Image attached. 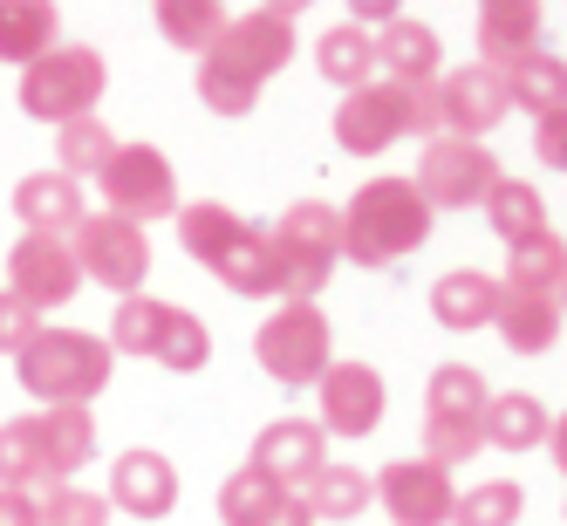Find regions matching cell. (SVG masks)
<instances>
[{
  "instance_id": "30bf717a",
  "label": "cell",
  "mask_w": 567,
  "mask_h": 526,
  "mask_svg": "<svg viewBox=\"0 0 567 526\" xmlns=\"http://www.w3.org/2000/svg\"><path fill=\"white\" fill-rule=\"evenodd\" d=\"M329 349H336V329H329V314H321V301H280L254 329V362L288 390L321 383V370L336 362Z\"/></svg>"
},
{
  "instance_id": "e0dca14e",
  "label": "cell",
  "mask_w": 567,
  "mask_h": 526,
  "mask_svg": "<svg viewBox=\"0 0 567 526\" xmlns=\"http://www.w3.org/2000/svg\"><path fill=\"white\" fill-rule=\"evenodd\" d=\"M247 465L267 472L274 485H288V493H308V485L321 478V465H329V431H321L315 417H274L254 437Z\"/></svg>"
},
{
  "instance_id": "ffe728a7",
  "label": "cell",
  "mask_w": 567,
  "mask_h": 526,
  "mask_svg": "<svg viewBox=\"0 0 567 526\" xmlns=\"http://www.w3.org/2000/svg\"><path fill=\"white\" fill-rule=\"evenodd\" d=\"M219 519H226V526H315L308 499L288 493V485H274V478L254 472V465H239V472L219 485Z\"/></svg>"
},
{
  "instance_id": "7402d4cb",
  "label": "cell",
  "mask_w": 567,
  "mask_h": 526,
  "mask_svg": "<svg viewBox=\"0 0 567 526\" xmlns=\"http://www.w3.org/2000/svg\"><path fill=\"white\" fill-rule=\"evenodd\" d=\"M540 49L547 42H540V8L534 0H485L478 8V69L506 75V69H519Z\"/></svg>"
},
{
  "instance_id": "83f0119b",
  "label": "cell",
  "mask_w": 567,
  "mask_h": 526,
  "mask_svg": "<svg viewBox=\"0 0 567 526\" xmlns=\"http://www.w3.org/2000/svg\"><path fill=\"white\" fill-rule=\"evenodd\" d=\"M547 403L526 396V390H493L485 396V444H499V452H534L547 444Z\"/></svg>"
},
{
  "instance_id": "f546056e",
  "label": "cell",
  "mask_w": 567,
  "mask_h": 526,
  "mask_svg": "<svg viewBox=\"0 0 567 526\" xmlns=\"http://www.w3.org/2000/svg\"><path fill=\"white\" fill-rule=\"evenodd\" d=\"M485 226H493L506 247H519V239L547 233V198H540V185H526V178H499L493 192H485Z\"/></svg>"
},
{
  "instance_id": "4316f807",
  "label": "cell",
  "mask_w": 567,
  "mask_h": 526,
  "mask_svg": "<svg viewBox=\"0 0 567 526\" xmlns=\"http://www.w3.org/2000/svg\"><path fill=\"white\" fill-rule=\"evenodd\" d=\"M315 69H321V83H342L362 90V83H377V34H362L355 21H336V28H321V42H315Z\"/></svg>"
},
{
  "instance_id": "ba28073f",
  "label": "cell",
  "mask_w": 567,
  "mask_h": 526,
  "mask_svg": "<svg viewBox=\"0 0 567 526\" xmlns=\"http://www.w3.org/2000/svg\"><path fill=\"white\" fill-rule=\"evenodd\" d=\"M274 239V274H280V301H315L342 267V213L321 198H295Z\"/></svg>"
},
{
  "instance_id": "603a6c76",
  "label": "cell",
  "mask_w": 567,
  "mask_h": 526,
  "mask_svg": "<svg viewBox=\"0 0 567 526\" xmlns=\"http://www.w3.org/2000/svg\"><path fill=\"white\" fill-rule=\"evenodd\" d=\"M560 301L540 295V288H513V280H499V308H493V329L506 336L513 355H547L560 342Z\"/></svg>"
},
{
  "instance_id": "60d3db41",
  "label": "cell",
  "mask_w": 567,
  "mask_h": 526,
  "mask_svg": "<svg viewBox=\"0 0 567 526\" xmlns=\"http://www.w3.org/2000/svg\"><path fill=\"white\" fill-rule=\"evenodd\" d=\"M547 452H554V465L567 472V411H560V417L547 424Z\"/></svg>"
},
{
  "instance_id": "6da1fadb",
  "label": "cell",
  "mask_w": 567,
  "mask_h": 526,
  "mask_svg": "<svg viewBox=\"0 0 567 526\" xmlns=\"http://www.w3.org/2000/svg\"><path fill=\"white\" fill-rule=\"evenodd\" d=\"M295 62V8H254L219 28V42L198 55L192 90L213 116H254L260 90Z\"/></svg>"
},
{
  "instance_id": "836d02e7",
  "label": "cell",
  "mask_w": 567,
  "mask_h": 526,
  "mask_svg": "<svg viewBox=\"0 0 567 526\" xmlns=\"http://www.w3.org/2000/svg\"><path fill=\"white\" fill-rule=\"evenodd\" d=\"M560 274H567V239H560L554 226L534 233V239H519V247H506V280H513V288H540V295H554Z\"/></svg>"
},
{
  "instance_id": "f35d334b",
  "label": "cell",
  "mask_w": 567,
  "mask_h": 526,
  "mask_svg": "<svg viewBox=\"0 0 567 526\" xmlns=\"http://www.w3.org/2000/svg\"><path fill=\"white\" fill-rule=\"evenodd\" d=\"M534 157L547 172H567V110H554V116L534 124Z\"/></svg>"
},
{
  "instance_id": "cb8c5ba5",
  "label": "cell",
  "mask_w": 567,
  "mask_h": 526,
  "mask_svg": "<svg viewBox=\"0 0 567 526\" xmlns=\"http://www.w3.org/2000/svg\"><path fill=\"white\" fill-rule=\"evenodd\" d=\"M14 213H21V226H28V233H62V239L90 219L83 185L62 178V172H28V178L14 185Z\"/></svg>"
},
{
  "instance_id": "f1b7e54d",
  "label": "cell",
  "mask_w": 567,
  "mask_h": 526,
  "mask_svg": "<svg viewBox=\"0 0 567 526\" xmlns=\"http://www.w3.org/2000/svg\"><path fill=\"white\" fill-rule=\"evenodd\" d=\"M506 103L526 110L534 124L554 116V110H567V62L554 49H540V55H526L519 69H506Z\"/></svg>"
},
{
  "instance_id": "1f68e13d",
  "label": "cell",
  "mask_w": 567,
  "mask_h": 526,
  "mask_svg": "<svg viewBox=\"0 0 567 526\" xmlns=\"http://www.w3.org/2000/svg\"><path fill=\"white\" fill-rule=\"evenodd\" d=\"M157 34H165L172 49H185V55H206L213 42H219V28L233 21L219 0H157Z\"/></svg>"
},
{
  "instance_id": "5b68a950",
  "label": "cell",
  "mask_w": 567,
  "mask_h": 526,
  "mask_svg": "<svg viewBox=\"0 0 567 526\" xmlns=\"http://www.w3.org/2000/svg\"><path fill=\"white\" fill-rule=\"evenodd\" d=\"M103 342L116 355H144V362H157V370H172V377H198L213 362V329L192 308L157 301V295L116 301V321H110Z\"/></svg>"
},
{
  "instance_id": "3957f363",
  "label": "cell",
  "mask_w": 567,
  "mask_h": 526,
  "mask_svg": "<svg viewBox=\"0 0 567 526\" xmlns=\"http://www.w3.org/2000/svg\"><path fill=\"white\" fill-rule=\"evenodd\" d=\"M424 239H431V206L417 198L411 178H370L342 206V260L370 267V274L411 260Z\"/></svg>"
},
{
  "instance_id": "74e56055",
  "label": "cell",
  "mask_w": 567,
  "mask_h": 526,
  "mask_svg": "<svg viewBox=\"0 0 567 526\" xmlns=\"http://www.w3.org/2000/svg\"><path fill=\"white\" fill-rule=\"evenodd\" d=\"M34 336H42V314H34L21 295H8V288H0V355H21Z\"/></svg>"
},
{
  "instance_id": "ab89813d",
  "label": "cell",
  "mask_w": 567,
  "mask_h": 526,
  "mask_svg": "<svg viewBox=\"0 0 567 526\" xmlns=\"http://www.w3.org/2000/svg\"><path fill=\"white\" fill-rule=\"evenodd\" d=\"M0 526H42V499H34V493H14V485H0Z\"/></svg>"
},
{
  "instance_id": "d590c367",
  "label": "cell",
  "mask_w": 567,
  "mask_h": 526,
  "mask_svg": "<svg viewBox=\"0 0 567 526\" xmlns=\"http://www.w3.org/2000/svg\"><path fill=\"white\" fill-rule=\"evenodd\" d=\"M519 513H526V493L513 478H485L452 499V526H519Z\"/></svg>"
},
{
  "instance_id": "9c48e42d",
  "label": "cell",
  "mask_w": 567,
  "mask_h": 526,
  "mask_svg": "<svg viewBox=\"0 0 567 526\" xmlns=\"http://www.w3.org/2000/svg\"><path fill=\"white\" fill-rule=\"evenodd\" d=\"M485 444V377L472 362H437L424 383V458L452 472Z\"/></svg>"
},
{
  "instance_id": "4fadbf2b",
  "label": "cell",
  "mask_w": 567,
  "mask_h": 526,
  "mask_svg": "<svg viewBox=\"0 0 567 526\" xmlns=\"http://www.w3.org/2000/svg\"><path fill=\"white\" fill-rule=\"evenodd\" d=\"M69 247H75L83 280H103L116 301L144 295V280H151V239H144V226L116 219V213H90L83 226L69 233Z\"/></svg>"
},
{
  "instance_id": "8992f818",
  "label": "cell",
  "mask_w": 567,
  "mask_h": 526,
  "mask_svg": "<svg viewBox=\"0 0 567 526\" xmlns=\"http://www.w3.org/2000/svg\"><path fill=\"white\" fill-rule=\"evenodd\" d=\"M403 137H437V90H403V83H362L336 103V144L349 157H383Z\"/></svg>"
},
{
  "instance_id": "484cf974",
  "label": "cell",
  "mask_w": 567,
  "mask_h": 526,
  "mask_svg": "<svg viewBox=\"0 0 567 526\" xmlns=\"http://www.w3.org/2000/svg\"><path fill=\"white\" fill-rule=\"evenodd\" d=\"M62 42V14L49 8V0H0V62H42L49 49Z\"/></svg>"
},
{
  "instance_id": "8d00e7d4",
  "label": "cell",
  "mask_w": 567,
  "mask_h": 526,
  "mask_svg": "<svg viewBox=\"0 0 567 526\" xmlns=\"http://www.w3.org/2000/svg\"><path fill=\"white\" fill-rule=\"evenodd\" d=\"M42 526H110V499L103 493H90V485H42Z\"/></svg>"
},
{
  "instance_id": "4dcf8cb0",
  "label": "cell",
  "mask_w": 567,
  "mask_h": 526,
  "mask_svg": "<svg viewBox=\"0 0 567 526\" xmlns=\"http://www.w3.org/2000/svg\"><path fill=\"white\" fill-rule=\"evenodd\" d=\"M0 485H14V493H34V485H49L42 411H28V417H8V424H0Z\"/></svg>"
},
{
  "instance_id": "7a4b0ae2",
  "label": "cell",
  "mask_w": 567,
  "mask_h": 526,
  "mask_svg": "<svg viewBox=\"0 0 567 526\" xmlns=\"http://www.w3.org/2000/svg\"><path fill=\"white\" fill-rule=\"evenodd\" d=\"M178 239H185V254L206 267L213 280H226L233 295H247V301L280 295L274 239H267L247 213L219 206V198H192V206H178Z\"/></svg>"
},
{
  "instance_id": "277c9868",
  "label": "cell",
  "mask_w": 567,
  "mask_h": 526,
  "mask_svg": "<svg viewBox=\"0 0 567 526\" xmlns=\"http://www.w3.org/2000/svg\"><path fill=\"white\" fill-rule=\"evenodd\" d=\"M14 377L42 411H55V403H96L116 377V349L90 329H49L42 321V336L14 355Z\"/></svg>"
},
{
  "instance_id": "d6a6232c",
  "label": "cell",
  "mask_w": 567,
  "mask_h": 526,
  "mask_svg": "<svg viewBox=\"0 0 567 526\" xmlns=\"http://www.w3.org/2000/svg\"><path fill=\"white\" fill-rule=\"evenodd\" d=\"M110 157H116V137H110L103 116H83V124H62V131H55V172L75 178V185L96 178Z\"/></svg>"
},
{
  "instance_id": "9a60e30c",
  "label": "cell",
  "mask_w": 567,
  "mask_h": 526,
  "mask_svg": "<svg viewBox=\"0 0 567 526\" xmlns=\"http://www.w3.org/2000/svg\"><path fill=\"white\" fill-rule=\"evenodd\" d=\"M506 116H513V103H506V75L478 69V62L437 75V137L485 144V137L506 124Z\"/></svg>"
},
{
  "instance_id": "d4e9b609",
  "label": "cell",
  "mask_w": 567,
  "mask_h": 526,
  "mask_svg": "<svg viewBox=\"0 0 567 526\" xmlns=\"http://www.w3.org/2000/svg\"><path fill=\"white\" fill-rule=\"evenodd\" d=\"M493 308H499V280L478 274V267H452L444 280H431V321H437V329H452V336L485 329Z\"/></svg>"
},
{
  "instance_id": "e575fe53",
  "label": "cell",
  "mask_w": 567,
  "mask_h": 526,
  "mask_svg": "<svg viewBox=\"0 0 567 526\" xmlns=\"http://www.w3.org/2000/svg\"><path fill=\"white\" fill-rule=\"evenodd\" d=\"M308 513L315 519H355L362 506L377 499V485H370V472H355V465H321V478L308 485Z\"/></svg>"
},
{
  "instance_id": "7c38bea8",
  "label": "cell",
  "mask_w": 567,
  "mask_h": 526,
  "mask_svg": "<svg viewBox=\"0 0 567 526\" xmlns=\"http://www.w3.org/2000/svg\"><path fill=\"white\" fill-rule=\"evenodd\" d=\"M96 185H103V213L131 219V226L178 213V172L157 144H116V157L96 172Z\"/></svg>"
},
{
  "instance_id": "ac0fdd59",
  "label": "cell",
  "mask_w": 567,
  "mask_h": 526,
  "mask_svg": "<svg viewBox=\"0 0 567 526\" xmlns=\"http://www.w3.org/2000/svg\"><path fill=\"white\" fill-rule=\"evenodd\" d=\"M383 411H390V390L370 362H329L321 370V417L315 424L329 437H370L383 424Z\"/></svg>"
},
{
  "instance_id": "8fae6325",
  "label": "cell",
  "mask_w": 567,
  "mask_h": 526,
  "mask_svg": "<svg viewBox=\"0 0 567 526\" xmlns=\"http://www.w3.org/2000/svg\"><path fill=\"white\" fill-rule=\"evenodd\" d=\"M506 172H499V157L485 151V144H465V137H431L417 151V198L431 213H472L485 206V192H493Z\"/></svg>"
},
{
  "instance_id": "2e32d148",
  "label": "cell",
  "mask_w": 567,
  "mask_h": 526,
  "mask_svg": "<svg viewBox=\"0 0 567 526\" xmlns=\"http://www.w3.org/2000/svg\"><path fill=\"white\" fill-rule=\"evenodd\" d=\"M377 499L396 526H452V499H458V485L444 465H431L424 452L417 458H390L377 478Z\"/></svg>"
},
{
  "instance_id": "5bb4252c",
  "label": "cell",
  "mask_w": 567,
  "mask_h": 526,
  "mask_svg": "<svg viewBox=\"0 0 567 526\" xmlns=\"http://www.w3.org/2000/svg\"><path fill=\"white\" fill-rule=\"evenodd\" d=\"M8 295H21L34 314L69 308L83 295V267H75V247L62 233H21L8 254Z\"/></svg>"
},
{
  "instance_id": "b9f144b4",
  "label": "cell",
  "mask_w": 567,
  "mask_h": 526,
  "mask_svg": "<svg viewBox=\"0 0 567 526\" xmlns=\"http://www.w3.org/2000/svg\"><path fill=\"white\" fill-rule=\"evenodd\" d=\"M554 301H560V314H567V274H560V288H554Z\"/></svg>"
},
{
  "instance_id": "52a82bcc",
  "label": "cell",
  "mask_w": 567,
  "mask_h": 526,
  "mask_svg": "<svg viewBox=\"0 0 567 526\" xmlns=\"http://www.w3.org/2000/svg\"><path fill=\"white\" fill-rule=\"evenodd\" d=\"M103 90H110V62L90 42H55L42 62L21 69V110L34 116V124H55V131L96 116Z\"/></svg>"
},
{
  "instance_id": "44dd1931",
  "label": "cell",
  "mask_w": 567,
  "mask_h": 526,
  "mask_svg": "<svg viewBox=\"0 0 567 526\" xmlns=\"http://www.w3.org/2000/svg\"><path fill=\"white\" fill-rule=\"evenodd\" d=\"M377 69H383V83L437 90V75H444V42H437V28L417 21V14H396V21L377 34Z\"/></svg>"
},
{
  "instance_id": "d6986e66",
  "label": "cell",
  "mask_w": 567,
  "mask_h": 526,
  "mask_svg": "<svg viewBox=\"0 0 567 526\" xmlns=\"http://www.w3.org/2000/svg\"><path fill=\"white\" fill-rule=\"evenodd\" d=\"M110 506L131 513V519H165L178 506V465L165 452H151V444L116 452V465H110Z\"/></svg>"
}]
</instances>
